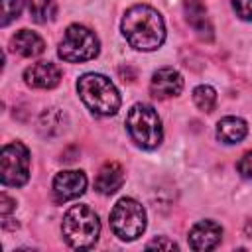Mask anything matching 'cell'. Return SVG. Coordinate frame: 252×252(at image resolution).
Returning a JSON list of instances; mask_svg holds the SVG:
<instances>
[{
    "label": "cell",
    "mask_w": 252,
    "mask_h": 252,
    "mask_svg": "<svg viewBox=\"0 0 252 252\" xmlns=\"http://www.w3.org/2000/svg\"><path fill=\"white\" fill-rule=\"evenodd\" d=\"M124 183V169L120 163L116 161H106L98 173H96V179H94V189L100 193V195H112L116 193Z\"/></svg>",
    "instance_id": "4fadbf2b"
},
{
    "label": "cell",
    "mask_w": 252,
    "mask_h": 252,
    "mask_svg": "<svg viewBox=\"0 0 252 252\" xmlns=\"http://www.w3.org/2000/svg\"><path fill=\"white\" fill-rule=\"evenodd\" d=\"M65 128V114L59 108H45L37 118V130L41 136H57Z\"/></svg>",
    "instance_id": "2e32d148"
},
{
    "label": "cell",
    "mask_w": 252,
    "mask_h": 252,
    "mask_svg": "<svg viewBox=\"0 0 252 252\" xmlns=\"http://www.w3.org/2000/svg\"><path fill=\"white\" fill-rule=\"evenodd\" d=\"M126 130L132 142L144 150H154L161 144L163 128L161 120L152 104L138 102L126 114Z\"/></svg>",
    "instance_id": "277c9868"
},
{
    "label": "cell",
    "mask_w": 252,
    "mask_h": 252,
    "mask_svg": "<svg viewBox=\"0 0 252 252\" xmlns=\"http://www.w3.org/2000/svg\"><path fill=\"white\" fill-rule=\"evenodd\" d=\"M183 12H185V20L193 28V32L201 39L211 41L213 39V24L207 16L205 2L203 0H183Z\"/></svg>",
    "instance_id": "7c38bea8"
},
{
    "label": "cell",
    "mask_w": 252,
    "mask_h": 252,
    "mask_svg": "<svg viewBox=\"0 0 252 252\" xmlns=\"http://www.w3.org/2000/svg\"><path fill=\"white\" fill-rule=\"evenodd\" d=\"M232 10L244 22H252V0H230Z\"/></svg>",
    "instance_id": "ffe728a7"
},
{
    "label": "cell",
    "mask_w": 252,
    "mask_h": 252,
    "mask_svg": "<svg viewBox=\"0 0 252 252\" xmlns=\"http://www.w3.org/2000/svg\"><path fill=\"white\" fill-rule=\"evenodd\" d=\"M24 81L32 89H53L61 81V69L51 61H37L24 71Z\"/></svg>",
    "instance_id": "8fae6325"
},
{
    "label": "cell",
    "mask_w": 252,
    "mask_h": 252,
    "mask_svg": "<svg viewBox=\"0 0 252 252\" xmlns=\"http://www.w3.org/2000/svg\"><path fill=\"white\" fill-rule=\"evenodd\" d=\"M189 248L193 250H213L222 240V226L215 220H199L189 230Z\"/></svg>",
    "instance_id": "30bf717a"
},
{
    "label": "cell",
    "mask_w": 252,
    "mask_h": 252,
    "mask_svg": "<svg viewBox=\"0 0 252 252\" xmlns=\"http://www.w3.org/2000/svg\"><path fill=\"white\" fill-rule=\"evenodd\" d=\"M193 102L201 112H213L217 106V91L211 85H199L193 89Z\"/></svg>",
    "instance_id": "ac0fdd59"
},
{
    "label": "cell",
    "mask_w": 252,
    "mask_h": 252,
    "mask_svg": "<svg viewBox=\"0 0 252 252\" xmlns=\"http://www.w3.org/2000/svg\"><path fill=\"white\" fill-rule=\"evenodd\" d=\"M0 179L4 187H22L30 179V150L22 142H10L0 154Z\"/></svg>",
    "instance_id": "52a82bcc"
},
{
    "label": "cell",
    "mask_w": 252,
    "mask_h": 252,
    "mask_svg": "<svg viewBox=\"0 0 252 252\" xmlns=\"http://www.w3.org/2000/svg\"><path fill=\"white\" fill-rule=\"evenodd\" d=\"M181 91H183V77L177 69L161 67L152 75V81H150L152 96H156L159 100H165V98L181 94Z\"/></svg>",
    "instance_id": "9c48e42d"
},
{
    "label": "cell",
    "mask_w": 252,
    "mask_h": 252,
    "mask_svg": "<svg viewBox=\"0 0 252 252\" xmlns=\"http://www.w3.org/2000/svg\"><path fill=\"white\" fill-rule=\"evenodd\" d=\"M124 39L138 51H156L165 41V24L161 14L148 4H134L126 10L120 24Z\"/></svg>",
    "instance_id": "6da1fadb"
},
{
    "label": "cell",
    "mask_w": 252,
    "mask_h": 252,
    "mask_svg": "<svg viewBox=\"0 0 252 252\" xmlns=\"http://www.w3.org/2000/svg\"><path fill=\"white\" fill-rule=\"evenodd\" d=\"M63 240L75 250H87L96 244L100 234L98 215L89 205H73L61 222Z\"/></svg>",
    "instance_id": "3957f363"
},
{
    "label": "cell",
    "mask_w": 252,
    "mask_h": 252,
    "mask_svg": "<svg viewBox=\"0 0 252 252\" xmlns=\"http://www.w3.org/2000/svg\"><path fill=\"white\" fill-rule=\"evenodd\" d=\"M87 189V175L81 169H65L59 171L53 179V197L57 203L73 201L81 197Z\"/></svg>",
    "instance_id": "ba28073f"
},
{
    "label": "cell",
    "mask_w": 252,
    "mask_h": 252,
    "mask_svg": "<svg viewBox=\"0 0 252 252\" xmlns=\"http://www.w3.org/2000/svg\"><path fill=\"white\" fill-rule=\"evenodd\" d=\"M77 93L85 106L96 116H114L122 102L114 83L100 73L81 75L77 81Z\"/></svg>",
    "instance_id": "7a4b0ae2"
},
{
    "label": "cell",
    "mask_w": 252,
    "mask_h": 252,
    "mask_svg": "<svg viewBox=\"0 0 252 252\" xmlns=\"http://www.w3.org/2000/svg\"><path fill=\"white\" fill-rule=\"evenodd\" d=\"M248 126L238 116H224L217 122V138L222 144H238L246 138Z\"/></svg>",
    "instance_id": "9a60e30c"
},
{
    "label": "cell",
    "mask_w": 252,
    "mask_h": 252,
    "mask_svg": "<svg viewBox=\"0 0 252 252\" xmlns=\"http://www.w3.org/2000/svg\"><path fill=\"white\" fill-rule=\"evenodd\" d=\"M98 51H100V41L96 33L81 24H71L65 30L63 39L59 41L57 47V55L67 63L91 61L98 55Z\"/></svg>",
    "instance_id": "5b68a950"
},
{
    "label": "cell",
    "mask_w": 252,
    "mask_h": 252,
    "mask_svg": "<svg viewBox=\"0 0 252 252\" xmlns=\"http://www.w3.org/2000/svg\"><path fill=\"white\" fill-rule=\"evenodd\" d=\"M236 171H238L240 177H244V179L252 177V150L246 152V154H242V158L236 161Z\"/></svg>",
    "instance_id": "44dd1931"
},
{
    "label": "cell",
    "mask_w": 252,
    "mask_h": 252,
    "mask_svg": "<svg viewBox=\"0 0 252 252\" xmlns=\"http://www.w3.org/2000/svg\"><path fill=\"white\" fill-rule=\"evenodd\" d=\"M28 10L35 24H47L55 18L57 6L55 0H28Z\"/></svg>",
    "instance_id": "e0dca14e"
},
{
    "label": "cell",
    "mask_w": 252,
    "mask_h": 252,
    "mask_svg": "<svg viewBox=\"0 0 252 252\" xmlns=\"http://www.w3.org/2000/svg\"><path fill=\"white\" fill-rule=\"evenodd\" d=\"M10 47H12V51L20 53L22 57H37V55L43 53L45 43L35 32L20 30V32H16V35H12Z\"/></svg>",
    "instance_id": "5bb4252c"
},
{
    "label": "cell",
    "mask_w": 252,
    "mask_h": 252,
    "mask_svg": "<svg viewBox=\"0 0 252 252\" xmlns=\"http://www.w3.org/2000/svg\"><path fill=\"white\" fill-rule=\"evenodd\" d=\"M14 209H16V201L10 199L6 193H0V213H2V217H8Z\"/></svg>",
    "instance_id": "603a6c76"
},
{
    "label": "cell",
    "mask_w": 252,
    "mask_h": 252,
    "mask_svg": "<svg viewBox=\"0 0 252 252\" xmlns=\"http://www.w3.org/2000/svg\"><path fill=\"white\" fill-rule=\"evenodd\" d=\"M22 12V0H2V18L0 24L8 26L12 20H16Z\"/></svg>",
    "instance_id": "d6986e66"
},
{
    "label": "cell",
    "mask_w": 252,
    "mask_h": 252,
    "mask_svg": "<svg viewBox=\"0 0 252 252\" xmlns=\"http://www.w3.org/2000/svg\"><path fill=\"white\" fill-rule=\"evenodd\" d=\"M146 209L132 197H122L110 211V228L112 232L126 242L136 240L146 230Z\"/></svg>",
    "instance_id": "8992f818"
},
{
    "label": "cell",
    "mask_w": 252,
    "mask_h": 252,
    "mask_svg": "<svg viewBox=\"0 0 252 252\" xmlns=\"http://www.w3.org/2000/svg\"><path fill=\"white\" fill-rule=\"evenodd\" d=\"M146 248H165V250H177V244L173 240H167L165 236H158L146 244Z\"/></svg>",
    "instance_id": "7402d4cb"
}]
</instances>
